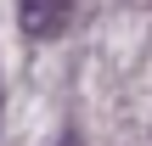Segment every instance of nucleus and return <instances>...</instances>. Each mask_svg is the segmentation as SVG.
Returning <instances> with one entry per match:
<instances>
[{
	"mask_svg": "<svg viewBox=\"0 0 152 146\" xmlns=\"http://www.w3.org/2000/svg\"><path fill=\"white\" fill-rule=\"evenodd\" d=\"M56 146H79V129H68V135H62V141H56Z\"/></svg>",
	"mask_w": 152,
	"mask_h": 146,
	"instance_id": "nucleus-2",
	"label": "nucleus"
},
{
	"mask_svg": "<svg viewBox=\"0 0 152 146\" xmlns=\"http://www.w3.org/2000/svg\"><path fill=\"white\" fill-rule=\"evenodd\" d=\"M17 23L28 39H56L73 23V0H17Z\"/></svg>",
	"mask_w": 152,
	"mask_h": 146,
	"instance_id": "nucleus-1",
	"label": "nucleus"
}]
</instances>
